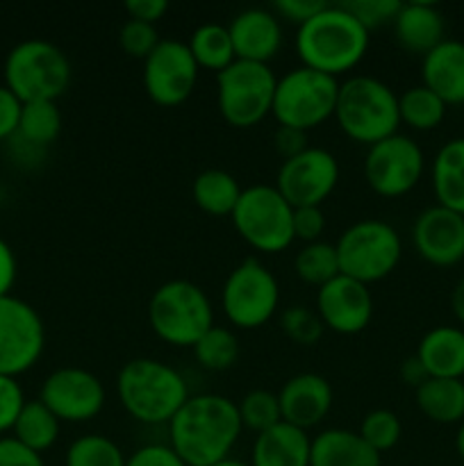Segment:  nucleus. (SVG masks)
<instances>
[{"instance_id": "14", "label": "nucleus", "mask_w": 464, "mask_h": 466, "mask_svg": "<svg viewBox=\"0 0 464 466\" xmlns=\"http://www.w3.org/2000/svg\"><path fill=\"white\" fill-rule=\"evenodd\" d=\"M339 182V162L326 148L309 146L305 153L282 162L276 189L291 208H321Z\"/></svg>"}, {"instance_id": "26", "label": "nucleus", "mask_w": 464, "mask_h": 466, "mask_svg": "<svg viewBox=\"0 0 464 466\" xmlns=\"http://www.w3.org/2000/svg\"><path fill=\"white\" fill-rule=\"evenodd\" d=\"M432 189L441 208L464 217V137L439 148L432 162Z\"/></svg>"}, {"instance_id": "27", "label": "nucleus", "mask_w": 464, "mask_h": 466, "mask_svg": "<svg viewBox=\"0 0 464 466\" xmlns=\"http://www.w3.org/2000/svg\"><path fill=\"white\" fill-rule=\"evenodd\" d=\"M417 405L435 423L464 421V382L455 378H428L417 390Z\"/></svg>"}, {"instance_id": "38", "label": "nucleus", "mask_w": 464, "mask_h": 466, "mask_svg": "<svg viewBox=\"0 0 464 466\" xmlns=\"http://www.w3.org/2000/svg\"><path fill=\"white\" fill-rule=\"evenodd\" d=\"M280 328L287 335V339H291L298 346L318 344V339L323 337V330H326L317 309L303 308V305H291V308H287L280 314Z\"/></svg>"}, {"instance_id": "44", "label": "nucleus", "mask_w": 464, "mask_h": 466, "mask_svg": "<svg viewBox=\"0 0 464 466\" xmlns=\"http://www.w3.org/2000/svg\"><path fill=\"white\" fill-rule=\"evenodd\" d=\"M126 466H187L176 455V451L166 444H146L136 449L130 458L126 460Z\"/></svg>"}, {"instance_id": "46", "label": "nucleus", "mask_w": 464, "mask_h": 466, "mask_svg": "<svg viewBox=\"0 0 464 466\" xmlns=\"http://www.w3.org/2000/svg\"><path fill=\"white\" fill-rule=\"evenodd\" d=\"M21 109H23L21 100H18L5 85L0 86V141L16 135Z\"/></svg>"}, {"instance_id": "24", "label": "nucleus", "mask_w": 464, "mask_h": 466, "mask_svg": "<svg viewBox=\"0 0 464 466\" xmlns=\"http://www.w3.org/2000/svg\"><path fill=\"white\" fill-rule=\"evenodd\" d=\"M380 453L358 432L328 428L312 440L309 466H380Z\"/></svg>"}, {"instance_id": "36", "label": "nucleus", "mask_w": 464, "mask_h": 466, "mask_svg": "<svg viewBox=\"0 0 464 466\" xmlns=\"http://www.w3.org/2000/svg\"><path fill=\"white\" fill-rule=\"evenodd\" d=\"M237 410H239L241 426H244L246 431L257 432V435L282 421L277 394L267 390L248 391V394L241 399V403L237 405Z\"/></svg>"}, {"instance_id": "21", "label": "nucleus", "mask_w": 464, "mask_h": 466, "mask_svg": "<svg viewBox=\"0 0 464 466\" xmlns=\"http://www.w3.org/2000/svg\"><path fill=\"white\" fill-rule=\"evenodd\" d=\"M423 86L446 105H464V44L444 39L423 57Z\"/></svg>"}, {"instance_id": "43", "label": "nucleus", "mask_w": 464, "mask_h": 466, "mask_svg": "<svg viewBox=\"0 0 464 466\" xmlns=\"http://www.w3.org/2000/svg\"><path fill=\"white\" fill-rule=\"evenodd\" d=\"M328 3L323 0H276L273 3L271 12L276 14L277 18H285V21L294 23V25H303L309 18L317 16Z\"/></svg>"}, {"instance_id": "17", "label": "nucleus", "mask_w": 464, "mask_h": 466, "mask_svg": "<svg viewBox=\"0 0 464 466\" xmlns=\"http://www.w3.org/2000/svg\"><path fill=\"white\" fill-rule=\"evenodd\" d=\"M317 314L328 330L337 335H358L373 317V296L368 285L339 273L335 280L318 287Z\"/></svg>"}, {"instance_id": "53", "label": "nucleus", "mask_w": 464, "mask_h": 466, "mask_svg": "<svg viewBox=\"0 0 464 466\" xmlns=\"http://www.w3.org/2000/svg\"><path fill=\"white\" fill-rule=\"evenodd\" d=\"M212 466H250V464L241 462V460H235V458H226V460H221V462H217Z\"/></svg>"}, {"instance_id": "13", "label": "nucleus", "mask_w": 464, "mask_h": 466, "mask_svg": "<svg viewBox=\"0 0 464 466\" xmlns=\"http://www.w3.org/2000/svg\"><path fill=\"white\" fill-rule=\"evenodd\" d=\"M423 150L405 135H391L368 146L364 157V177L378 196L398 198L409 194L423 176Z\"/></svg>"}, {"instance_id": "19", "label": "nucleus", "mask_w": 464, "mask_h": 466, "mask_svg": "<svg viewBox=\"0 0 464 466\" xmlns=\"http://www.w3.org/2000/svg\"><path fill=\"white\" fill-rule=\"evenodd\" d=\"M237 59L268 64L282 46L280 18L271 9L250 7L237 14L227 25Z\"/></svg>"}, {"instance_id": "10", "label": "nucleus", "mask_w": 464, "mask_h": 466, "mask_svg": "<svg viewBox=\"0 0 464 466\" xmlns=\"http://www.w3.org/2000/svg\"><path fill=\"white\" fill-rule=\"evenodd\" d=\"M232 223L241 239L259 253H282L294 241V208L276 187L253 185L241 191Z\"/></svg>"}, {"instance_id": "30", "label": "nucleus", "mask_w": 464, "mask_h": 466, "mask_svg": "<svg viewBox=\"0 0 464 466\" xmlns=\"http://www.w3.org/2000/svg\"><path fill=\"white\" fill-rule=\"evenodd\" d=\"M59 423L62 421L41 400H27L18 414L16 423H14L12 437L27 449L44 453L57 441Z\"/></svg>"}, {"instance_id": "22", "label": "nucleus", "mask_w": 464, "mask_h": 466, "mask_svg": "<svg viewBox=\"0 0 464 466\" xmlns=\"http://www.w3.org/2000/svg\"><path fill=\"white\" fill-rule=\"evenodd\" d=\"M391 25L400 48L412 55L426 57L444 41V16L430 3H403Z\"/></svg>"}, {"instance_id": "40", "label": "nucleus", "mask_w": 464, "mask_h": 466, "mask_svg": "<svg viewBox=\"0 0 464 466\" xmlns=\"http://www.w3.org/2000/svg\"><path fill=\"white\" fill-rule=\"evenodd\" d=\"M368 32L373 27L387 25V23H394L396 14L400 12L403 3L400 0H348V3H341Z\"/></svg>"}, {"instance_id": "45", "label": "nucleus", "mask_w": 464, "mask_h": 466, "mask_svg": "<svg viewBox=\"0 0 464 466\" xmlns=\"http://www.w3.org/2000/svg\"><path fill=\"white\" fill-rule=\"evenodd\" d=\"M0 466H45L36 451L27 449L14 437H0Z\"/></svg>"}, {"instance_id": "47", "label": "nucleus", "mask_w": 464, "mask_h": 466, "mask_svg": "<svg viewBox=\"0 0 464 466\" xmlns=\"http://www.w3.org/2000/svg\"><path fill=\"white\" fill-rule=\"evenodd\" d=\"M273 144H276V150L282 155V159H291L296 155L305 153L309 148L308 144V132L296 130V127H285L280 126L273 135Z\"/></svg>"}, {"instance_id": "42", "label": "nucleus", "mask_w": 464, "mask_h": 466, "mask_svg": "<svg viewBox=\"0 0 464 466\" xmlns=\"http://www.w3.org/2000/svg\"><path fill=\"white\" fill-rule=\"evenodd\" d=\"M323 230H326V214L321 208L294 209V239L314 244V241H321Z\"/></svg>"}, {"instance_id": "20", "label": "nucleus", "mask_w": 464, "mask_h": 466, "mask_svg": "<svg viewBox=\"0 0 464 466\" xmlns=\"http://www.w3.org/2000/svg\"><path fill=\"white\" fill-rule=\"evenodd\" d=\"M282 421L308 431L318 426L332 408V387L318 373H298L282 385L280 394Z\"/></svg>"}, {"instance_id": "7", "label": "nucleus", "mask_w": 464, "mask_h": 466, "mask_svg": "<svg viewBox=\"0 0 464 466\" xmlns=\"http://www.w3.org/2000/svg\"><path fill=\"white\" fill-rule=\"evenodd\" d=\"M335 248L341 276L364 285L385 280L389 273H394L403 255L398 232L380 218H364L346 228Z\"/></svg>"}, {"instance_id": "18", "label": "nucleus", "mask_w": 464, "mask_h": 466, "mask_svg": "<svg viewBox=\"0 0 464 466\" xmlns=\"http://www.w3.org/2000/svg\"><path fill=\"white\" fill-rule=\"evenodd\" d=\"M417 253L435 267H453L464 259V217L441 205L423 209L412 228Z\"/></svg>"}, {"instance_id": "32", "label": "nucleus", "mask_w": 464, "mask_h": 466, "mask_svg": "<svg viewBox=\"0 0 464 466\" xmlns=\"http://www.w3.org/2000/svg\"><path fill=\"white\" fill-rule=\"evenodd\" d=\"M446 107L449 105L423 85L409 86L398 96L400 123H408L414 130L426 132L439 126L446 116Z\"/></svg>"}, {"instance_id": "39", "label": "nucleus", "mask_w": 464, "mask_h": 466, "mask_svg": "<svg viewBox=\"0 0 464 466\" xmlns=\"http://www.w3.org/2000/svg\"><path fill=\"white\" fill-rule=\"evenodd\" d=\"M159 41L162 39L157 35V27L150 25V23L135 21V18H127L118 30V44H121L123 53L135 59L148 57L157 48Z\"/></svg>"}, {"instance_id": "51", "label": "nucleus", "mask_w": 464, "mask_h": 466, "mask_svg": "<svg viewBox=\"0 0 464 466\" xmlns=\"http://www.w3.org/2000/svg\"><path fill=\"white\" fill-rule=\"evenodd\" d=\"M450 308H453V314L458 317V321L464 323V278L455 285L453 296H450Z\"/></svg>"}, {"instance_id": "8", "label": "nucleus", "mask_w": 464, "mask_h": 466, "mask_svg": "<svg viewBox=\"0 0 464 466\" xmlns=\"http://www.w3.org/2000/svg\"><path fill=\"white\" fill-rule=\"evenodd\" d=\"M341 82L337 77L300 66L280 77L273 96L271 114L285 127L312 130L335 116Z\"/></svg>"}, {"instance_id": "35", "label": "nucleus", "mask_w": 464, "mask_h": 466, "mask_svg": "<svg viewBox=\"0 0 464 466\" xmlns=\"http://www.w3.org/2000/svg\"><path fill=\"white\" fill-rule=\"evenodd\" d=\"M126 455L105 435L77 437L66 451V466H126Z\"/></svg>"}, {"instance_id": "49", "label": "nucleus", "mask_w": 464, "mask_h": 466, "mask_svg": "<svg viewBox=\"0 0 464 466\" xmlns=\"http://www.w3.org/2000/svg\"><path fill=\"white\" fill-rule=\"evenodd\" d=\"M16 255H14L12 246L0 237V299L12 294V287L16 282Z\"/></svg>"}, {"instance_id": "6", "label": "nucleus", "mask_w": 464, "mask_h": 466, "mask_svg": "<svg viewBox=\"0 0 464 466\" xmlns=\"http://www.w3.org/2000/svg\"><path fill=\"white\" fill-rule=\"evenodd\" d=\"M148 323L155 335L171 346H191L214 326L207 294L189 280H168L153 291Z\"/></svg>"}, {"instance_id": "12", "label": "nucleus", "mask_w": 464, "mask_h": 466, "mask_svg": "<svg viewBox=\"0 0 464 466\" xmlns=\"http://www.w3.org/2000/svg\"><path fill=\"white\" fill-rule=\"evenodd\" d=\"M45 328L39 312L16 296L0 299V376L18 378L44 355Z\"/></svg>"}, {"instance_id": "25", "label": "nucleus", "mask_w": 464, "mask_h": 466, "mask_svg": "<svg viewBox=\"0 0 464 466\" xmlns=\"http://www.w3.org/2000/svg\"><path fill=\"white\" fill-rule=\"evenodd\" d=\"M417 358L426 367L430 378H455L464 376V330L450 326L432 328L421 339Z\"/></svg>"}, {"instance_id": "33", "label": "nucleus", "mask_w": 464, "mask_h": 466, "mask_svg": "<svg viewBox=\"0 0 464 466\" xmlns=\"http://www.w3.org/2000/svg\"><path fill=\"white\" fill-rule=\"evenodd\" d=\"M294 268L300 280L308 285L323 287L339 276V259H337V248L326 241H314L305 244L294 259Z\"/></svg>"}, {"instance_id": "16", "label": "nucleus", "mask_w": 464, "mask_h": 466, "mask_svg": "<svg viewBox=\"0 0 464 466\" xmlns=\"http://www.w3.org/2000/svg\"><path fill=\"white\" fill-rule=\"evenodd\" d=\"M39 400L66 423H85L105 408V387L98 376L80 367H62L41 385Z\"/></svg>"}, {"instance_id": "52", "label": "nucleus", "mask_w": 464, "mask_h": 466, "mask_svg": "<svg viewBox=\"0 0 464 466\" xmlns=\"http://www.w3.org/2000/svg\"><path fill=\"white\" fill-rule=\"evenodd\" d=\"M455 446H458V453H459V458L464 460V421L459 423L458 437H455Z\"/></svg>"}, {"instance_id": "1", "label": "nucleus", "mask_w": 464, "mask_h": 466, "mask_svg": "<svg viewBox=\"0 0 464 466\" xmlns=\"http://www.w3.org/2000/svg\"><path fill=\"white\" fill-rule=\"evenodd\" d=\"M239 410L221 394L189 396L168 421V446L187 466H212L230 458L239 441Z\"/></svg>"}, {"instance_id": "37", "label": "nucleus", "mask_w": 464, "mask_h": 466, "mask_svg": "<svg viewBox=\"0 0 464 466\" xmlns=\"http://www.w3.org/2000/svg\"><path fill=\"white\" fill-rule=\"evenodd\" d=\"M359 437L371 446L376 453L394 449L400 440V419L391 410H373L359 423Z\"/></svg>"}, {"instance_id": "2", "label": "nucleus", "mask_w": 464, "mask_h": 466, "mask_svg": "<svg viewBox=\"0 0 464 466\" xmlns=\"http://www.w3.org/2000/svg\"><path fill=\"white\" fill-rule=\"evenodd\" d=\"M367 48L368 30L344 5H326L296 32V55L303 66L332 77L358 66Z\"/></svg>"}, {"instance_id": "15", "label": "nucleus", "mask_w": 464, "mask_h": 466, "mask_svg": "<svg viewBox=\"0 0 464 466\" xmlns=\"http://www.w3.org/2000/svg\"><path fill=\"white\" fill-rule=\"evenodd\" d=\"M198 71L189 46L176 39H162L157 48L144 59L146 94L162 107L182 105L194 94Z\"/></svg>"}, {"instance_id": "28", "label": "nucleus", "mask_w": 464, "mask_h": 466, "mask_svg": "<svg viewBox=\"0 0 464 466\" xmlns=\"http://www.w3.org/2000/svg\"><path fill=\"white\" fill-rule=\"evenodd\" d=\"M241 187L232 173L223 168H207L198 173L191 187L196 205L212 217H232L241 198Z\"/></svg>"}, {"instance_id": "4", "label": "nucleus", "mask_w": 464, "mask_h": 466, "mask_svg": "<svg viewBox=\"0 0 464 466\" xmlns=\"http://www.w3.org/2000/svg\"><path fill=\"white\" fill-rule=\"evenodd\" d=\"M335 118L346 137L373 146L398 130V96L378 77L353 76L339 85Z\"/></svg>"}, {"instance_id": "11", "label": "nucleus", "mask_w": 464, "mask_h": 466, "mask_svg": "<svg viewBox=\"0 0 464 466\" xmlns=\"http://www.w3.org/2000/svg\"><path fill=\"white\" fill-rule=\"evenodd\" d=\"M280 305L276 276L259 259L248 258L230 271L221 291V308L227 321L244 330L262 328Z\"/></svg>"}, {"instance_id": "48", "label": "nucleus", "mask_w": 464, "mask_h": 466, "mask_svg": "<svg viewBox=\"0 0 464 466\" xmlns=\"http://www.w3.org/2000/svg\"><path fill=\"white\" fill-rule=\"evenodd\" d=\"M126 12L130 14V18L141 23H155L159 18H164V14L168 12V3L166 0H127L126 3Z\"/></svg>"}, {"instance_id": "29", "label": "nucleus", "mask_w": 464, "mask_h": 466, "mask_svg": "<svg viewBox=\"0 0 464 466\" xmlns=\"http://www.w3.org/2000/svg\"><path fill=\"white\" fill-rule=\"evenodd\" d=\"M187 46H189V53L198 64V68H207L214 73H221L237 59L230 32L218 23H205V25L196 27Z\"/></svg>"}, {"instance_id": "9", "label": "nucleus", "mask_w": 464, "mask_h": 466, "mask_svg": "<svg viewBox=\"0 0 464 466\" xmlns=\"http://www.w3.org/2000/svg\"><path fill=\"white\" fill-rule=\"evenodd\" d=\"M277 77L268 64L235 59L217 73V103L232 127H253L273 109Z\"/></svg>"}, {"instance_id": "23", "label": "nucleus", "mask_w": 464, "mask_h": 466, "mask_svg": "<svg viewBox=\"0 0 464 466\" xmlns=\"http://www.w3.org/2000/svg\"><path fill=\"white\" fill-rule=\"evenodd\" d=\"M309 451L308 431L280 421L255 437L250 466H309Z\"/></svg>"}, {"instance_id": "5", "label": "nucleus", "mask_w": 464, "mask_h": 466, "mask_svg": "<svg viewBox=\"0 0 464 466\" xmlns=\"http://www.w3.org/2000/svg\"><path fill=\"white\" fill-rule=\"evenodd\" d=\"M71 85V62L62 48L44 39H27L14 46L5 59V86L21 103L53 100Z\"/></svg>"}, {"instance_id": "50", "label": "nucleus", "mask_w": 464, "mask_h": 466, "mask_svg": "<svg viewBox=\"0 0 464 466\" xmlns=\"http://www.w3.org/2000/svg\"><path fill=\"white\" fill-rule=\"evenodd\" d=\"M400 378H403L405 385L419 390V387H421L430 376H428V371H426V367L421 364V360H419L417 355H412V358H408L403 364H400Z\"/></svg>"}, {"instance_id": "3", "label": "nucleus", "mask_w": 464, "mask_h": 466, "mask_svg": "<svg viewBox=\"0 0 464 466\" xmlns=\"http://www.w3.org/2000/svg\"><path fill=\"white\" fill-rule=\"evenodd\" d=\"M116 394L123 410L148 426L171 421L189 400V387L177 369L153 358L130 360L116 378Z\"/></svg>"}, {"instance_id": "31", "label": "nucleus", "mask_w": 464, "mask_h": 466, "mask_svg": "<svg viewBox=\"0 0 464 466\" xmlns=\"http://www.w3.org/2000/svg\"><path fill=\"white\" fill-rule=\"evenodd\" d=\"M59 132H62V112H59L57 103H53V100L23 103L16 135L27 146L44 148L57 139Z\"/></svg>"}, {"instance_id": "41", "label": "nucleus", "mask_w": 464, "mask_h": 466, "mask_svg": "<svg viewBox=\"0 0 464 466\" xmlns=\"http://www.w3.org/2000/svg\"><path fill=\"white\" fill-rule=\"evenodd\" d=\"M25 403L27 400L16 378L0 376V435L12 431Z\"/></svg>"}, {"instance_id": "34", "label": "nucleus", "mask_w": 464, "mask_h": 466, "mask_svg": "<svg viewBox=\"0 0 464 466\" xmlns=\"http://www.w3.org/2000/svg\"><path fill=\"white\" fill-rule=\"evenodd\" d=\"M194 355L207 371H226L239 358V341L227 328L212 326L196 341Z\"/></svg>"}]
</instances>
